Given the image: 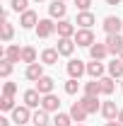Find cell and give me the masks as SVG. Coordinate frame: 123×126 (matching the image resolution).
<instances>
[{
	"mask_svg": "<svg viewBox=\"0 0 123 126\" xmlns=\"http://www.w3.org/2000/svg\"><path fill=\"white\" fill-rule=\"evenodd\" d=\"M31 116H34V114H31V109L27 107V104H22V107H15V109H12V121L19 124V126H27L31 121Z\"/></svg>",
	"mask_w": 123,
	"mask_h": 126,
	"instance_id": "obj_1",
	"label": "cell"
},
{
	"mask_svg": "<svg viewBox=\"0 0 123 126\" xmlns=\"http://www.w3.org/2000/svg\"><path fill=\"white\" fill-rule=\"evenodd\" d=\"M85 73H87V63L85 61H80V58H70V61H68V75H70V78L80 80Z\"/></svg>",
	"mask_w": 123,
	"mask_h": 126,
	"instance_id": "obj_2",
	"label": "cell"
},
{
	"mask_svg": "<svg viewBox=\"0 0 123 126\" xmlns=\"http://www.w3.org/2000/svg\"><path fill=\"white\" fill-rule=\"evenodd\" d=\"M106 48H109V53L121 56V51H123V36H121V34H106Z\"/></svg>",
	"mask_w": 123,
	"mask_h": 126,
	"instance_id": "obj_3",
	"label": "cell"
},
{
	"mask_svg": "<svg viewBox=\"0 0 123 126\" xmlns=\"http://www.w3.org/2000/svg\"><path fill=\"white\" fill-rule=\"evenodd\" d=\"M65 12H68L65 0H53V2L48 5V15H51V19H65Z\"/></svg>",
	"mask_w": 123,
	"mask_h": 126,
	"instance_id": "obj_4",
	"label": "cell"
},
{
	"mask_svg": "<svg viewBox=\"0 0 123 126\" xmlns=\"http://www.w3.org/2000/svg\"><path fill=\"white\" fill-rule=\"evenodd\" d=\"M53 32H56V22L53 19H39V24H36V36L39 39H48Z\"/></svg>",
	"mask_w": 123,
	"mask_h": 126,
	"instance_id": "obj_5",
	"label": "cell"
},
{
	"mask_svg": "<svg viewBox=\"0 0 123 126\" xmlns=\"http://www.w3.org/2000/svg\"><path fill=\"white\" fill-rule=\"evenodd\" d=\"M73 39H75L77 46H87V48H89V46L94 44V32H92V29H77Z\"/></svg>",
	"mask_w": 123,
	"mask_h": 126,
	"instance_id": "obj_6",
	"label": "cell"
},
{
	"mask_svg": "<svg viewBox=\"0 0 123 126\" xmlns=\"http://www.w3.org/2000/svg\"><path fill=\"white\" fill-rule=\"evenodd\" d=\"M41 97H44V94L39 92L36 87H34V90H27V92L22 94V99H24V104H27L29 109H36V107H41Z\"/></svg>",
	"mask_w": 123,
	"mask_h": 126,
	"instance_id": "obj_7",
	"label": "cell"
},
{
	"mask_svg": "<svg viewBox=\"0 0 123 126\" xmlns=\"http://www.w3.org/2000/svg\"><path fill=\"white\" fill-rule=\"evenodd\" d=\"M56 32H58V36H65V39H73L75 36V24L70 22V19H58V24H56Z\"/></svg>",
	"mask_w": 123,
	"mask_h": 126,
	"instance_id": "obj_8",
	"label": "cell"
},
{
	"mask_svg": "<svg viewBox=\"0 0 123 126\" xmlns=\"http://www.w3.org/2000/svg\"><path fill=\"white\" fill-rule=\"evenodd\" d=\"M104 32L106 34H118L121 32V27H123V19H118V17H113V15H109V17H104Z\"/></svg>",
	"mask_w": 123,
	"mask_h": 126,
	"instance_id": "obj_9",
	"label": "cell"
},
{
	"mask_svg": "<svg viewBox=\"0 0 123 126\" xmlns=\"http://www.w3.org/2000/svg\"><path fill=\"white\" fill-rule=\"evenodd\" d=\"M24 75H27V80H36L44 78V63H29L27 65V70H24Z\"/></svg>",
	"mask_w": 123,
	"mask_h": 126,
	"instance_id": "obj_10",
	"label": "cell"
},
{
	"mask_svg": "<svg viewBox=\"0 0 123 126\" xmlns=\"http://www.w3.org/2000/svg\"><path fill=\"white\" fill-rule=\"evenodd\" d=\"M58 107H61V99H58L53 92L41 97V109H46V111H58Z\"/></svg>",
	"mask_w": 123,
	"mask_h": 126,
	"instance_id": "obj_11",
	"label": "cell"
},
{
	"mask_svg": "<svg viewBox=\"0 0 123 126\" xmlns=\"http://www.w3.org/2000/svg\"><path fill=\"white\" fill-rule=\"evenodd\" d=\"M87 75H89L92 80H101V78H104V63H101V61L87 63Z\"/></svg>",
	"mask_w": 123,
	"mask_h": 126,
	"instance_id": "obj_12",
	"label": "cell"
},
{
	"mask_svg": "<svg viewBox=\"0 0 123 126\" xmlns=\"http://www.w3.org/2000/svg\"><path fill=\"white\" fill-rule=\"evenodd\" d=\"M56 48H58L61 56H73V51H75V39H65V36H61Z\"/></svg>",
	"mask_w": 123,
	"mask_h": 126,
	"instance_id": "obj_13",
	"label": "cell"
},
{
	"mask_svg": "<svg viewBox=\"0 0 123 126\" xmlns=\"http://www.w3.org/2000/svg\"><path fill=\"white\" fill-rule=\"evenodd\" d=\"M118 111H121V109H118V107H116V102H111V99L101 104V116H104L106 121H111V119H118Z\"/></svg>",
	"mask_w": 123,
	"mask_h": 126,
	"instance_id": "obj_14",
	"label": "cell"
},
{
	"mask_svg": "<svg viewBox=\"0 0 123 126\" xmlns=\"http://www.w3.org/2000/svg\"><path fill=\"white\" fill-rule=\"evenodd\" d=\"M94 22H97V19H94V15L92 12H89V10H87V12H77V27H80V29H92V24Z\"/></svg>",
	"mask_w": 123,
	"mask_h": 126,
	"instance_id": "obj_15",
	"label": "cell"
},
{
	"mask_svg": "<svg viewBox=\"0 0 123 126\" xmlns=\"http://www.w3.org/2000/svg\"><path fill=\"white\" fill-rule=\"evenodd\" d=\"M82 107L89 111V114H94V111H101V104H99V97H92V94H85L82 99Z\"/></svg>",
	"mask_w": 123,
	"mask_h": 126,
	"instance_id": "obj_16",
	"label": "cell"
},
{
	"mask_svg": "<svg viewBox=\"0 0 123 126\" xmlns=\"http://www.w3.org/2000/svg\"><path fill=\"white\" fill-rule=\"evenodd\" d=\"M19 24H22L24 29H31V27H36V24H39V17H36V12H34V10H27V12H22V17H19Z\"/></svg>",
	"mask_w": 123,
	"mask_h": 126,
	"instance_id": "obj_17",
	"label": "cell"
},
{
	"mask_svg": "<svg viewBox=\"0 0 123 126\" xmlns=\"http://www.w3.org/2000/svg\"><path fill=\"white\" fill-rule=\"evenodd\" d=\"M87 114H89V111L82 107V102H75V104L70 107V116H73V121H77V124H82V121L87 119Z\"/></svg>",
	"mask_w": 123,
	"mask_h": 126,
	"instance_id": "obj_18",
	"label": "cell"
},
{
	"mask_svg": "<svg viewBox=\"0 0 123 126\" xmlns=\"http://www.w3.org/2000/svg\"><path fill=\"white\" fill-rule=\"evenodd\" d=\"M89 56H92V61H104L109 56L106 44H92V46H89Z\"/></svg>",
	"mask_w": 123,
	"mask_h": 126,
	"instance_id": "obj_19",
	"label": "cell"
},
{
	"mask_svg": "<svg viewBox=\"0 0 123 126\" xmlns=\"http://www.w3.org/2000/svg\"><path fill=\"white\" fill-rule=\"evenodd\" d=\"M58 56H61L58 48H44L41 51V63L44 65H56L58 63Z\"/></svg>",
	"mask_w": 123,
	"mask_h": 126,
	"instance_id": "obj_20",
	"label": "cell"
},
{
	"mask_svg": "<svg viewBox=\"0 0 123 126\" xmlns=\"http://www.w3.org/2000/svg\"><path fill=\"white\" fill-rule=\"evenodd\" d=\"M53 85H56V82H53V78H48V75L36 80V90H39L41 94H51L53 92Z\"/></svg>",
	"mask_w": 123,
	"mask_h": 126,
	"instance_id": "obj_21",
	"label": "cell"
},
{
	"mask_svg": "<svg viewBox=\"0 0 123 126\" xmlns=\"http://www.w3.org/2000/svg\"><path fill=\"white\" fill-rule=\"evenodd\" d=\"M106 70H109V75H111L113 80H116V78H123V61H121V58H113V61L109 63Z\"/></svg>",
	"mask_w": 123,
	"mask_h": 126,
	"instance_id": "obj_22",
	"label": "cell"
},
{
	"mask_svg": "<svg viewBox=\"0 0 123 126\" xmlns=\"http://www.w3.org/2000/svg\"><path fill=\"white\" fill-rule=\"evenodd\" d=\"M2 58H7V61H12V63H19L22 61V48L15 46V44H10V46L5 48V56Z\"/></svg>",
	"mask_w": 123,
	"mask_h": 126,
	"instance_id": "obj_23",
	"label": "cell"
},
{
	"mask_svg": "<svg viewBox=\"0 0 123 126\" xmlns=\"http://www.w3.org/2000/svg\"><path fill=\"white\" fill-rule=\"evenodd\" d=\"M12 36H15V27H12V22L2 19V24H0V39H2V41H10Z\"/></svg>",
	"mask_w": 123,
	"mask_h": 126,
	"instance_id": "obj_24",
	"label": "cell"
},
{
	"mask_svg": "<svg viewBox=\"0 0 123 126\" xmlns=\"http://www.w3.org/2000/svg\"><path fill=\"white\" fill-rule=\"evenodd\" d=\"M31 124L34 126H46L48 124V111L46 109H36L34 116H31Z\"/></svg>",
	"mask_w": 123,
	"mask_h": 126,
	"instance_id": "obj_25",
	"label": "cell"
},
{
	"mask_svg": "<svg viewBox=\"0 0 123 126\" xmlns=\"http://www.w3.org/2000/svg\"><path fill=\"white\" fill-rule=\"evenodd\" d=\"M22 63H36V48L34 46H22Z\"/></svg>",
	"mask_w": 123,
	"mask_h": 126,
	"instance_id": "obj_26",
	"label": "cell"
},
{
	"mask_svg": "<svg viewBox=\"0 0 123 126\" xmlns=\"http://www.w3.org/2000/svg\"><path fill=\"white\" fill-rule=\"evenodd\" d=\"M85 94L99 97V94H101V85H99V80H89V82H85Z\"/></svg>",
	"mask_w": 123,
	"mask_h": 126,
	"instance_id": "obj_27",
	"label": "cell"
},
{
	"mask_svg": "<svg viewBox=\"0 0 123 126\" xmlns=\"http://www.w3.org/2000/svg\"><path fill=\"white\" fill-rule=\"evenodd\" d=\"M99 85H101V94H111L113 92V87H116V82L111 75H104V78L99 80Z\"/></svg>",
	"mask_w": 123,
	"mask_h": 126,
	"instance_id": "obj_28",
	"label": "cell"
},
{
	"mask_svg": "<svg viewBox=\"0 0 123 126\" xmlns=\"http://www.w3.org/2000/svg\"><path fill=\"white\" fill-rule=\"evenodd\" d=\"M53 124H56V126H73V116H70V114L58 111V114H56V119H53Z\"/></svg>",
	"mask_w": 123,
	"mask_h": 126,
	"instance_id": "obj_29",
	"label": "cell"
},
{
	"mask_svg": "<svg viewBox=\"0 0 123 126\" xmlns=\"http://www.w3.org/2000/svg\"><path fill=\"white\" fill-rule=\"evenodd\" d=\"M0 109H2V111H12V109H15V97L2 94V97H0Z\"/></svg>",
	"mask_w": 123,
	"mask_h": 126,
	"instance_id": "obj_30",
	"label": "cell"
},
{
	"mask_svg": "<svg viewBox=\"0 0 123 126\" xmlns=\"http://www.w3.org/2000/svg\"><path fill=\"white\" fill-rule=\"evenodd\" d=\"M10 73H12V61L2 58V61H0V75H2V78H10Z\"/></svg>",
	"mask_w": 123,
	"mask_h": 126,
	"instance_id": "obj_31",
	"label": "cell"
},
{
	"mask_svg": "<svg viewBox=\"0 0 123 126\" xmlns=\"http://www.w3.org/2000/svg\"><path fill=\"white\" fill-rule=\"evenodd\" d=\"M10 5H12L15 12H27V10H29V7H27L29 0H10Z\"/></svg>",
	"mask_w": 123,
	"mask_h": 126,
	"instance_id": "obj_32",
	"label": "cell"
},
{
	"mask_svg": "<svg viewBox=\"0 0 123 126\" xmlns=\"http://www.w3.org/2000/svg\"><path fill=\"white\" fill-rule=\"evenodd\" d=\"M77 90H80V82H77V78H70L68 82H65V92H68V94H75Z\"/></svg>",
	"mask_w": 123,
	"mask_h": 126,
	"instance_id": "obj_33",
	"label": "cell"
},
{
	"mask_svg": "<svg viewBox=\"0 0 123 126\" xmlns=\"http://www.w3.org/2000/svg\"><path fill=\"white\" fill-rule=\"evenodd\" d=\"M2 94L15 97V94H17V85H15V82H5V85H2Z\"/></svg>",
	"mask_w": 123,
	"mask_h": 126,
	"instance_id": "obj_34",
	"label": "cell"
},
{
	"mask_svg": "<svg viewBox=\"0 0 123 126\" xmlns=\"http://www.w3.org/2000/svg\"><path fill=\"white\" fill-rule=\"evenodd\" d=\"M75 5H77L80 12H87V10L92 7V0H75Z\"/></svg>",
	"mask_w": 123,
	"mask_h": 126,
	"instance_id": "obj_35",
	"label": "cell"
},
{
	"mask_svg": "<svg viewBox=\"0 0 123 126\" xmlns=\"http://www.w3.org/2000/svg\"><path fill=\"white\" fill-rule=\"evenodd\" d=\"M106 126H123L118 119H111V121H106Z\"/></svg>",
	"mask_w": 123,
	"mask_h": 126,
	"instance_id": "obj_36",
	"label": "cell"
},
{
	"mask_svg": "<svg viewBox=\"0 0 123 126\" xmlns=\"http://www.w3.org/2000/svg\"><path fill=\"white\" fill-rule=\"evenodd\" d=\"M0 126H10V119H5V116H0Z\"/></svg>",
	"mask_w": 123,
	"mask_h": 126,
	"instance_id": "obj_37",
	"label": "cell"
},
{
	"mask_svg": "<svg viewBox=\"0 0 123 126\" xmlns=\"http://www.w3.org/2000/svg\"><path fill=\"white\" fill-rule=\"evenodd\" d=\"M106 5H121V0H106Z\"/></svg>",
	"mask_w": 123,
	"mask_h": 126,
	"instance_id": "obj_38",
	"label": "cell"
},
{
	"mask_svg": "<svg viewBox=\"0 0 123 126\" xmlns=\"http://www.w3.org/2000/svg\"><path fill=\"white\" fill-rule=\"evenodd\" d=\"M118 121H121V124H123V109L118 111Z\"/></svg>",
	"mask_w": 123,
	"mask_h": 126,
	"instance_id": "obj_39",
	"label": "cell"
},
{
	"mask_svg": "<svg viewBox=\"0 0 123 126\" xmlns=\"http://www.w3.org/2000/svg\"><path fill=\"white\" fill-rule=\"evenodd\" d=\"M118 58H121V61H123V51H121V56H118Z\"/></svg>",
	"mask_w": 123,
	"mask_h": 126,
	"instance_id": "obj_40",
	"label": "cell"
},
{
	"mask_svg": "<svg viewBox=\"0 0 123 126\" xmlns=\"http://www.w3.org/2000/svg\"><path fill=\"white\" fill-rule=\"evenodd\" d=\"M34 2H44V0H34Z\"/></svg>",
	"mask_w": 123,
	"mask_h": 126,
	"instance_id": "obj_41",
	"label": "cell"
},
{
	"mask_svg": "<svg viewBox=\"0 0 123 126\" xmlns=\"http://www.w3.org/2000/svg\"><path fill=\"white\" fill-rule=\"evenodd\" d=\"M77 126H85V124H77Z\"/></svg>",
	"mask_w": 123,
	"mask_h": 126,
	"instance_id": "obj_42",
	"label": "cell"
},
{
	"mask_svg": "<svg viewBox=\"0 0 123 126\" xmlns=\"http://www.w3.org/2000/svg\"><path fill=\"white\" fill-rule=\"evenodd\" d=\"M121 90H123V82H121Z\"/></svg>",
	"mask_w": 123,
	"mask_h": 126,
	"instance_id": "obj_43",
	"label": "cell"
},
{
	"mask_svg": "<svg viewBox=\"0 0 123 126\" xmlns=\"http://www.w3.org/2000/svg\"><path fill=\"white\" fill-rule=\"evenodd\" d=\"M65 2H68V0H65Z\"/></svg>",
	"mask_w": 123,
	"mask_h": 126,
	"instance_id": "obj_44",
	"label": "cell"
}]
</instances>
